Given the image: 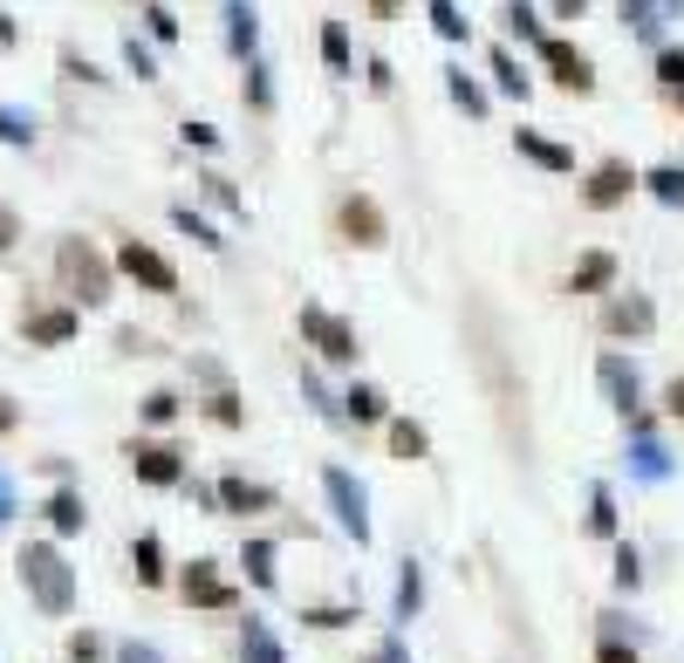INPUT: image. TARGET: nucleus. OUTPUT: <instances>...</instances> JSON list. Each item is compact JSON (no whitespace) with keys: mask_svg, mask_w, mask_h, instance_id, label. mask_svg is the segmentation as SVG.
Returning a JSON list of instances; mask_svg holds the SVG:
<instances>
[{"mask_svg":"<svg viewBox=\"0 0 684 663\" xmlns=\"http://www.w3.org/2000/svg\"><path fill=\"white\" fill-rule=\"evenodd\" d=\"M664 411H671V418H684V370L671 376V390H664Z\"/></svg>","mask_w":684,"mask_h":663,"instance_id":"48","label":"nucleus"},{"mask_svg":"<svg viewBox=\"0 0 684 663\" xmlns=\"http://www.w3.org/2000/svg\"><path fill=\"white\" fill-rule=\"evenodd\" d=\"M240 560H247L253 589H274V547H267V541H247V547H240Z\"/></svg>","mask_w":684,"mask_h":663,"instance_id":"28","label":"nucleus"},{"mask_svg":"<svg viewBox=\"0 0 684 663\" xmlns=\"http://www.w3.org/2000/svg\"><path fill=\"white\" fill-rule=\"evenodd\" d=\"M322 493H328V506H336L343 533H357V547H363V541H370V499H363V479H349L343 466H328V472H322Z\"/></svg>","mask_w":684,"mask_h":663,"instance_id":"4","label":"nucleus"},{"mask_svg":"<svg viewBox=\"0 0 684 663\" xmlns=\"http://www.w3.org/2000/svg\"><path fill=\"white\" fill-rule=\"evenodd\" d=\"M8 424H14V403H8V397H0V431H8Z\"/></svg>","mask_w":684,"mask_h":663,"instance_id":"54","label":"nucleus"},{"mask_svg":"<svg viewBox=\"0 0 684 663\" xmlns=\"http://www.w3.org/2000/svg\"><path fill=\"white\" fill-rule=\"evenodd\" d=\"M171 226H179V233H192L199 246H219V233H213V219H206V213H192V206H179V213H171Z\"/></svg>","mask_w":684,"mask_h":663,"instance_id":"32","label":"nucleus"},{"mask_svg":"<svg viewBox=\"0 0 684 663\" xmlns=\"http://www.w3.org/2000/svg\"><path fill=\"white\" fill-rule=\"evenodd\" d=\"M56 274H62V288L83 301V309H104L110 301V261L96 253L83 233H69L62 246H56Z\"/></svg>","mask_w":684,"mask_h":663,"instance_id":"2","label":"nucleus"},{"mask_svg":"<svg viewBox=\"0 0 684 663\" xmlns=\"http://www.w3.org/2000/svg\"><path fill=\"white\" fill-rule=\"evenodd\" d=\"M493 83H500L506 96H527V75H520V62H514V48H493Z\"/></svg>","mask_w":684,"mask_h":663,"instance_id":"31","label":"nucleus"},{"mask_svg":"<svg viewBox=\"0 0 684 663\" xmlns=\"http://www.w3.org/2000/svg\"><path fill=\"white\" fill-rule=\"evenodd\" d=\"M14 233H21V219H14L8 206H0V253H8V246H14Z\"/></svg>","mask_w":684,"mask_h":663,"instance_id":"49","label":"nucleus"},{"mask_svg":"<svg viewBox=\"0 0 684 663\" xmlns=\"http://www.w3.org/2000/svg\"><path fill=\"white\" fill-rule=\"evenodd\" d=\"M131 560H137V581H144V589H158V581H165V547H158V533H137V541H131Z\"/></svg>","mask_w":684,"mask_h":663,"instance_id":"21","label":"nucleus"},{"mask_svg":"<svg viewBox=\"0 0 684 663\" xmlns=\"http://www.w3.org/2000/svg\"><path fill=\"white\" fill-rule=\"evenodd\" d=\"M589 533H616V499H610V493H596V506H589Z\"/></svg>","mask_w":684,"mask_h":663,"instance_id":"37","label":"nucleus"},{"mask_svg":"<svg viewBox=\"0 0 684 663\" xmlns=\"http://www.w3.org/2000/svg\"><path fill=\"white\" fill-rule=\"evenodd\" d=\"M48 527H56V533H83V499H75L69 486L48 499Z\"/></svg>","mask_w":684,"mask_h":663,"instance_id":"27","label":"nucleus"},{"mask_svg":"<svg viewBox=\"0 0 684 663\" xmlns=\"http://www.w3.org/2000/svg\"><path fill=\"white\" fill-rule=\"evenodd\" d=\"M370 663H384V656H370Z\"/></svg>","mask_w":684,"mask_h":663,"instance_id":"56","label":"nucleus"},{"mask_svg":"<svg viewBox=\"0 0 684 663\" xmlns=\"http://www.w3.org/2000/svg\"><path fill=\"white\" fill-rule=\"evenodd\" d=\"M206 411H213V424H226V431L240 424V403H233V390H226V384L213 390V403H206Z\"/></svg>","mask_w":684,"mask_h":663,"instance_id":"36","label":"nucleus"},{"mask_svg":"<svg viewBox=\"0 0 684 663\" xmlns=\"http://www.w3.org/2000/svg\"><path fill=\"white\" fill-rule=\"evenodd\" d=\"M144 418H151V424H171V418H179V397H171V390H151V397H144Z\"/></svg>","mask_w":684,"mask_h":663,"instance_id":"35","label":"nucleus"},{"mask_svg":"<svg viewBox=\"0 0 684 663\" xmlns=\"http://www.w3.org/2000/svg\"><path fill=\"white\" fill-rule=\"evenodd\" d=\"M131 472L144 479V486H179L185 479V451L165 445V438H137L131 445Z\"/></svg>","mask_w":684,"mask_h":663,"instance_id":"6","label":"nucleus"},{"mask_svg":"<svg viewBox=\"0 0 684 663\" xmlns=\"http://www.w3.org/2000/svg\"><path fill=\"white\" fill-rule=\"evenodd\" d=\"M117 267L131 274L137 288H151V294H179V267H171L158 246H144V240H123L117 246Z\"/></svg>","mask_w":684,"mask_h":663,"instance_id":"5","label":"nucleus"},{"mask_svg":"<svg viewBox=\"0 0 684 663\" xmlns=\"http://www.w3.org/2000/svg\"><path fill=\"white\" fill-rule=\"evenodd\" d=\"M301 342H315V355L322 363H357V328H349L343 315H328L322 301H309V309H301Z\"/></svg>","mask_w":684,"mask_h":663,"instance_id":"3","label":"nucleus"},{"mask_svg":"<svg viewBox=\"0 0 684 663\" xmlns=\"http://www.w3.org/2000/svg\"><path fill=\"white\" fill-rule=\"evenodd\" d=\"M301 623H315V629H343V623H357V608H301Z\"/></svg>","mask_w":684,"mask_h":663,"instance_id":"38","label":"nucleus"},{"mask_svg":"<svg viewBox=\"0 0 684 663\" xmlns=\"http://www.w3.org/2000/svg\"><path fill=\"white\" fill-rule=\"evenodd\" d=\"M206 192H213V198H219V206H233V213H247V206H240V192H233V185H226V178H219V171H213V178H206Z\"/></svg>","mask_w":684,"mask_h":663,"instance_id":"47","label":"nucleus"},{"mask_svg":"<svg viewBox=\"0 0 684 663\" xmlns=\"http://www.w3.org/2000/svg\"><path fill=\"white\" fill-rule=\"evenodd\" d=\"M424 14H432V35H439V41H466V35H472V21L452 8V0H432Z\"/></svg>","mask_w":684,"mask_h":663,"instance_id":"26","label":"nucleus"},{"mask_svg":"<svg viewBox=\"0 0 684 663\" xmlns=\"http://www.w3.org/2000/svg\"><path fill=\"white\" fill-rule=\"evenodd\" d=\"M226 41H233V56L253 62V48H261V14H253L247 0H226Z\"/></svg>","mask_w":684,"mask_h":663,"instance_id":"17","label":"nucleus"},{"mask_svg":"<svg viewBox=\"0 0 684 663\" xmlns=\"http://www.w3.org/2000/svg\"><path fill=\"white\" fill-rule=\"evenodd\" d=\"M21 328H28V342L62 349V342H75V309H35V315H21Z\"/></svg>","mask_w":684,"mask_h":663,"instance_id":"13","label":"nucleus"},{"mask_svg":"<svg viewBox=\"0 0 684 663\" xmlns=\"http://www.w3.org/2000/svg\"><path fill=\"white\" fill-rule=\"evenodd\" d=\"M596 384H602V397H610L623 418H637V403H644L637 363H623V355H602V363H596Z\"/></svg>","mask_w":684,"mask_h":663,"instance_id":"9","label":"nucleus"},{"mask_svg":"<svg viewBox=\"0 0 684 663\" xmlns=\"http://www.w3.org/2000/svg\"><path fill=\"white\" fill-rule=\"evenodd\" d=\"M432 451V438H424L418 418H391V458H424Z\"/></svg>","mask_w":684,"mask_h":663,"instance_id":"22","label":"nucleus"},{"mask_svg":"<svg viewBox=\"0 0 684 663\" xmlns=\"http://www.w3.org/2000/svg\"><path fill=\"white\" fill-rule=\"evenodd\" d=\"M247 104H253V110H274V75H267L261 56L247 62Z\"/></svg>","mask_w":684,"mask_h":663,"instance_id":"30","label":"nucleus"},{"mask_svg":"<svg viewBox=\"0 0 684 663\" xmlns=\"http://www.w3.org/2000/svg\"><path fill=\"white\" fill-rule=\"evenodd\" d=\"M596 663H644L629 643H616V636H602V650H596Z\"/></svg>","mask_w":684,"mask_h":663,"instance_id":"42","label":"nucleus"},{"mask_svg":"<svg viewBox=\"0 0 684 663\" xmlns=\"http://www.w3.org/2000/svg\"><path fill=\"white\" fill-rule=\"evenodd\" d=\"M535 56L548 62V75H554V83H562V89H575V96H589V89H596V69H589V56H581V48H575V41H562V35H548V41L535 48Z\"/></svg>","mask_w":684,"mask_h":663,"instance_id":"7","label":"nucleus"},{"mask_svg":"<svg viewBox=\"0 0 684 663\" xmlns=\"http://www.w3.org/2000/svg\"><path fill=\"white\" fill-rule=\"evenodd\" d=\"M179 131H185V144H199V150H213V144H219L213 123H179Z\"/></svg>","mask_w":684,"mask_h":663,"instance_id":"46","label":"nucleus"},{"mask_svg":"<svg viewBox=\"0 0 684 663\" xmlns=\"http://www.w3.org/2000/svg\"><path fill=\"white\" fill-rule=\"evenodd\" d=\"M637 185H644V178L629 171L623 158H610V165H596V171H589V185H581V198H589L596 213H610V206H623V198L637 192Z\"/></svg>","mask_w":684,"mask_h":663,"instance_id":"8","label":"nucleus"},{"mask_svg":"<svg viewBox=\"0 0 684 663\" xmlns=\"http://www.w3.org/2000/svg\"><path fill=\"white\" fill-rule=\"evenodd\" d=\"M623 14H629V21H637V28H644V35L657 28V0H623Z\"/></svg>","mask_w":684,"mask_h":663,"instance_id":"44","label":"nucleus"},{"mask_svg":"<svg viewBox=\"0 0 684 663\" xmlns=\"http://www.w3.org/2000/svg\"><path fill=\"white\" fill-rule=\"evenodd\" d=\"M343 240L357 246H384V213H376V198H343Z\"/></svg>","mask_w":684,"mask_h":663,"instance_id":"12","label":"nucleus"},{"mask_svg":"<svg viewBox=\"0 0 684 663\" xmlns=\"http://www.w3.org/2000/svg\"><path fill=\"white\" fill-rule=\"evenodd\" d=\"M179 589H185V602H192V608H233V602H240V595L219 581L213 560H192V568L179 575Z\"/></svg>","mask_w":684,"mask_h":663,"instance_id":"10","label":"nucleus"},{"mask_svg":"<svg viewBox=\"0 0 684 663\" xmlns=\"http://www.w3.org/2000/svg\"><path fill=\"white\" fill-rule=\"evenodd\" d=\"M514 144H520V158H535L541 171H575V150L554 144V137H541V131H527V123L514 131Z\"/></svg>","mask_w":684,"mask_h":663,"instance_id":"16","label":"nucleus"},{"mask_svg":"<svg viewBox=\"0 0 684 663\" xmlns=\"http://www.w3.org/2000/svg\"><path fill=\"white\" fill-rule=\"evenodd\" d=\"M506 35H520L527 48H541V41H548V28H541V8H527V0H514V8H506Z\"/></svg>","mask_w":684,"mask_h":663,"instance_id":"25","label":"nucleus"},{"mask_svg":"<svg viewBox=\"0 0 684 663\" xmlns=\"http://www.w3.org/2000/svg\"><path fill=\"white\" fill-rule=\"evenodd\" d=\"M117 663H165L151 643H117Z\"/></svg>","mask_w":684,"mask_h":663,"instance_id":"45","label":"nucleus"},{"mask_svg":"<svg viewBox=\"0 0 684 663\" xmlns=\"http://www.w3.org/2000/svg\"><path fill=\"white\" fill-rule=\"evenodd\" d=\"M14 568H21V589H28V602L41 608V616H69L75 608V575H69L56 541H28L14 554Z\"/></svg>","mask_w":684,"mask_h":663,"instance_id":"1","label":"nucleus"},{"mask_svg":"<svg viewBox=\"0 0 684 663\" xmlns=\"http://www.w3.org/2000/svg\"><path fill=\"white\" fill-rule=\"evenodd\" d=\"M322 62L336 69V75L357 69V48H349V28H343V21H322Z\"/></svg>","mask_w":684,"mask_h":663,"instance_id":"20","label":"nucleus"},{"mask_svg":"<svg viewBox=\"0 0 684 663\" xmlns=\"http://www.w3.org/2000/svg\"><path fill=\"white\" fill-rule=\"evenodd\" d=\"M610 280H616V253H610V246H596V253H581V261H575L568 288H575V294H602Z\"/></svg>","mask_w":684,"mask_h":663,"instance_id":"15","label":"nucleus"},{"mask_svg":"<svg viewBox=\"0 0 684 663\" xmlns=\"http://www.w3.org/2000/svg\"><path fill=\"white\" fill-rule=\"evenodd\" d=\"M267 506H274L267 486H253V479H240V472L219 479V514H267Z\"/></svg>","mask_w":684,"mask_h":663,"instance_id":"14","label":"nucleus"},{"mask_svg":"<svg viewBox=\"0 0 684 663\" xmlns=\"http://www.w3.org/2000/svg\"><path fill=\"white\" fill-rule=\"evenodd\" d=\"M240 650H247V663H288V656H281V643H274V629H267L261 616H247V629H240Z\"/></svg>","mask_w":684,"mask_h":663,"instance_id":"19","label":"nucleus"},{"mask_svg":"<svg viewBox=\"0 0 684 663\" xmlns=\"http://www.w3.org/2000/svg\"><path fill=\"white\" fill-rule=\"evenodd\" d=\"M548 8L562 14V21H575V14H589V0H548Z\"/></svg>","mask_w":684,"mask_h":663,"instance_id":"50","label":"nucleus"},{"mask_svg":"<svg viewBox=\"0 0 684 663\" xmlns=\"http://www.w3.org/2000/svg\"><path fill=\"white\" fill-rule=\"evenodd\" d=\"M144 14H151V35H158V41L179 35V14H171V8H144Z\"/></svg>","mask_w":684,"mask_h":663,"instance_id":"43","label":"nucleus"},{"mask_svg":"<svg viewBox=\"0 0 684 663\" xmlns=\"http://www.w3.org/2000/svg\"><path fill=\"white\" fill-rule=\"evenodd\" d=\"M14 514V493H8V479H0V520H8Z\"/></svg>","mask_w":684,"mask_h":663,"instance_id":"53","label":"nucleus"},{"mask_svg":"<svg viewBox=\"0 0 684 663\" xmlns=\"http://www.w3.org/2000/svg\"><path fill=\"white\" fill-rule=\"evenodd\" d=\"M343 418H357V424H384V418H391V403H384V390H376V384H349V390H343Z\"/></svg>","mask_w":684,"mask_h":663,"instance_id":"18","label":"nucleus"},{"mask_svg":"<svg viewBox=\"0 0 684 663\" xmlns=\"http://www.w3.org/2000/svg\"><path fill=\"white\" fill-rule=\"evenodd\" d=\"M644 185L664 198V206H684V171L677 165H657V171H644Z\"/></svg>","mask_w":684,"mask_h":663,"instance_id":"29","label":"nucleus"},{"mask_svg":"<svg viewBox=\"0 0 684 663\" xmlns=\"http://www.w3.org/2000/svg\"><path fill=\"white\" fill-rule=\"evenodd\" d=\"M123 62H131L137 75H158V56H151V48H144L137 35H131V41H123Z\"/></svg>","mask_w":684,"mask_h":663,"instance_id":"39","label":"nucleus"},{"mask_svg":"<svg viewBox=\"0 0 684 663\" xmlns=\"http://www.w3.org/2000/svg\"><path fill=\"white\" fill-rule=\"evenodd\" d=\"M677 104H684V89H677Z\"/></svg>","mask_w":684,"mask_h":663,"instance_id":"55","label":"nucleus"},{"mask_svg":"<svg viewBox=\"0 0 684 663\" xmlns=\"http://www.w3.org/2000/svg\"><path fill=\"white\" fill-rule=\"evenodd\" d=\"M657 83H664L671 96L684 89V48H664V56H657Z\"/></svg>","mask_w":684,"mask_h":663,"instance_id":"33","label":"nucleus"},{"mask_svg":"<svg viewBox=\"0 0 684 663\" xmlns=\"http://www.w3.org/2000/svg\"><path fill=\"white\" fill-rule=\"evenodd\" d=\"M14 35H21V28L8 21V8H0V48H14Z\"/></svg>","mask_w":684,"mask_h":663,"instance_id":"51","label":"nucleus"},{"mask_svg":"<svg viewBox=\"0 0 684 663\" xmlns=\"http://www.w3.org/2000/svg\"><path fill=\"white\" fill-rule=\"evenodd\" d=\"M602 328H610V336H650V328H657L650 294H616L610 309H602Z\"/></svg>","mask_w":684,"mask_h":663,"instance_id":"11","label":"nucleus"},{"mask_svg":"<svg viewBox=\"0 0 684 663\" xmlns=\"http://www.w3.org/2000/svg\"><path fill=\"white\" fill-rule=\"evenodd\" d=\"M445 89H452V104H459L466 117H487V89H479L466 69H445Z\"/></svg>","mask_w":684,"mask_h":663,"instance_id":"24","label":"nucleus"},{"mask_svg":"<svg viewBox=\"0 0 684 663\" xmlns=\"http://www.w3.org/2000/svg\"><path fill=\"white\" fill-rule=\"evenodd\" d=\"M418 608H424V568L404 560V575H397V623H411Z\"/></svg>","mask_w":684,"mask_h":663,"instance_id":"23","label":"nucleus"},{"mask_svg":"<svg viewBox=\"0 0 684 663\" xmlns=\"http://www.w3.org/2000/svg\"><path fill=\"white\" fill-rule=\"evenodd\" d=\"M616 581H623V589H637V581H644V568H637V547H616Z\"/></svg>","mask_w":684,"mask_h":663,"instance_id":"40","label":"nucleus"},{"mask_svg":"<svg viewBox=\"0 0 684 663\" xmlns=\"http://www.w3.org/2000/svg\"><path fill=\"white\" fill-rule=\"evenodd\" d=\"M69 656H75V663H96V656H104V643H96L89 629H75V636H69Z\"/></svg>","mask_w":684,"mask_h":663,"instance_id":"41","label":"nucleus"},{"mask_svg":"<svg viewBox=\"0 0 684 663\" xmlns=\"http://www.w3.org/2000/svg\"><path fill=\"white\" fill-rule=\"evenodd\" d=\"M0 144H35V123L21 110H0Z\"/></svg>","mask_w":684,"mask_h":663,"instance_id":"34","label":"nucleus"},{"mask_svg":"<svg viewBox=\"0 0 684 663\" xmlns=\"http://www.w3.org/2000/svg\"><path fill=\"white\" fill-rule=\"evenodd\" d=\"M397 8H404V0H370V14H384V21H391Z\"/></svg>","mask_w":684,"mask_h":663,"instance_id":"52","label":"nucleus"}]
</instances>
